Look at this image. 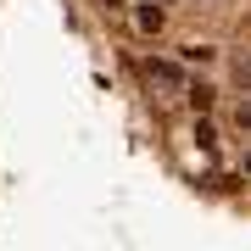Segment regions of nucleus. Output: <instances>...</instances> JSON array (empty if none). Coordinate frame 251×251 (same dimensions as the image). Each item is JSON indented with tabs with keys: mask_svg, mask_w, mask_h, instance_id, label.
Returning a JSON list of instances; mask_svg holds the SVG:
<instances>
[{
	"mask_svg": "<svg viewBox=\"0 0 251 251\" xmlns=\"http://www.w3.org/2000/svg\"><path fill=\"white\" fill-rule=\"evenodd\" d=\"M134 23H140V34H156L168 17H162V6H134Z\"/></svg>",
	"mask_w": 251,
	"mask_h": 251,
	"instance_id": "1",
	"label": "nucleus"
},
{
	"mask_svg": "<svg viewBox=\"0 0 251 251\" xmlns=\"http://www.w3.org/2000/svg\"><path fill=\"white\" fill-rule=\"evenodd\" d=\"M190 100H196V112H212V90L206 84H190Z\"/></svg>",
	"mask_w": 251,
	"mask_h": 251,
	"instance_id": "2",
	"label": "nucleus"
},
{
	"mask_svg": "<svg viewBox=\"0 0 251 251\" xmlns=\"http://www.w3.org/2000/svg\"><path fill=\"white\" fill-rule=\"evenodd\" d=\"M151 73H156V78H162V84H179V78H184V73H179V67H173V62H151Z\"/></svg>",
	"mask_w": 251,
	"mask_h": 251,
	"instance_id": "3",
	"label": "nucleus"
},
{
	"mask_svg": "<svg viewBox=\"0 0 251 251\" xmlns=\"http://www.w3.org/2000/svg\"><path fill=\"white\" fill-rule=\"evenodd\" d=\"M196 145H201V151H212V145H218V134H212L206 123H196Z\"/></svg>",
	"mask_w": 251,
	"mask_h": 251,
	"instance_id": "4",
	"label": "nucleus"
},
{
	"mask_svg": "<svg viewBox=\"0 0 251 251\" xmlns=\"http://www.w3.org/2000/svg\"><path fill=\"white\" fill-rule=\"evenodd\" d=\"M100 6H112V11H117V6H128V0H100Z\"/></svg>",
	"mask_w": 251,
	"mask_h": 251,
	"instance_id": "5",
	"label": "nucleus"
}]
</instances>
